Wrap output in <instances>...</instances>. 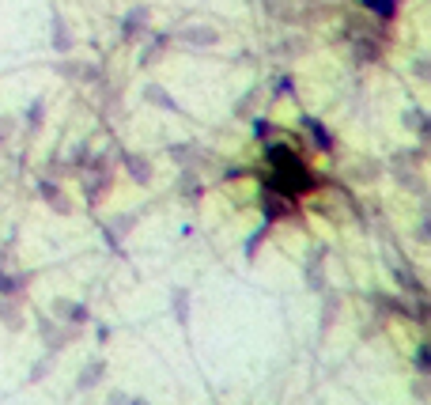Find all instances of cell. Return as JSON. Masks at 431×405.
<instances>
[{"instance_id": "8fae6325", "label": "cell", "mask_w": 431, "mask_h": 405, "mask_svg": "<svg viewBox=\"0 0 431 405\" xmlns=\"http://www.w3.org/2000/svg\"><path fill=\"white\" fill-rule=\"evenodd\" d=\"M53 31H57V39H53V42H57V50H64V46L72 42L69 34H64V23H61V20H53Z\"/></svg>"}, {"instance_id": "4fadbf2b", "label": "cell", "mask_w": 431, "mask_h": 405, "mask_svg": "<svg viewBox=\"0 0 431 405\" xmlns=\"http://www.w3.org/2000/svg\"><path fill=\"white\" fill-rule=\"evenodd\" d=\"M273 88H276V95H292V80H276Z\"/></svg>"}, {"instance_id": "277c9868", "label": "cell", "mask_w": 431, "mask_h": 405, "mask_svg": "<svg viewBox=\"0 0 431 405\" xmlns=\"http://www.w3.org/2000/svg\"><path fill=\"white\" fill-rule=\"evenodd\" d=\"M306 137H314V144H318V148H322V152H330V148H333V140H330V133H325V129H322V125H318V121H311V118H306Z\"/></svg>"}, {"instance_id": "5b68a950", "label": "cell", "mask_w": 431, "mask_h": 405, "mask_svg": "<svg viewBox=\"0 0 431 405\" xmlns=\"http://www.w3.org/2000/svg\"><path fill=\"white\" fill-rule=\"evenodd\" d=\"M265 212H269V220H280V216H284V212H292V205H288L284 197H280V201H276L273 193H265Z\"/></svg>"}, {"instance_id": "7c38bea8", "label": "cell", "mask_w": 431, "mask_h": 405, "mask_svg": "<svg viewBox=\"0 0 431 405\" xmlns=\"http://www.w3.org/2000/svg\"><path fill=\"white\" fill-rule=\"evenodd\" d=\"M174 310H178V322H185V291H174Z\"/></svg>"}, {"instance_id": "9c48e42d", "label": "cell", "mask_w": 431, "mask_h": 405, "mask_svg": "<svg viewBox=\"0 0 431 405\" xmlns=\"http://www.w3.org/2000/svg\"><path fill=\"white\" fill-rule=\"evenodd\" d=\"M185 42H197V46H212V42H216V31H209V27H201V31H190V34H185Z\"/></svg>"}, {"instance_id": "52a82bcc", "label": "cell", "mask_w": 431, "mask_h": 405, "mask_svg": "<svg viewBox=\"0 0 431 405\" xmlns=\"http://www.w3.org/2000/svg\"><path fill=\"white\" fill-rule=\"evenodd\" d=\"M99 379H102V364H91L87 371L80 375V390H91V386H95Z\"/></svg>"}, {"instance_id": "3957f363", "label": "cell", "mask_w": 431, "mask_h": 405, "mask_svg": "<svg viewBox=\"0 0 431 405\" xmlns=\"http://www.w3.org/2000/svg\"><path fill=\"white\" fill-rule=\"evenodd\" d=\"M125 167H129V174L136 178L140 186H148V178H152V171H148V163L140 156H125Z\"/></svg>"}, {"instance_id": "7a4b0ae2", "label": "cell", "mask_w": 431, "mask_h": 405, "mask_svg": "<svg viewBox=\"0 0 431 405\" xmlns=\"http://www.w3.org/2000/svg\"><path fill=\"white\" fill-rule=\"evenodd\" d=\"M363 8L374 15H382V20H393L397 15V0H363Z\"/></svg>"}, {"instance_id": "8992f818", "label": "cell", "mask_w": 431, "mask_h": 405, "mask_svg": "<svg viewBox=\"0 0 431 405\" xmlns=\"http://www.w3.org/2000/svg\"><path fill=\"white\" fill-rule=\"evenodd\" d=\"M144 20H148V12H144V8H136V12L129 15L125 23H121V31H125V39H136V31H140V23H144Z\"/></svg>"}, {"instance_id": "30bf717a", "label": "cell", "mask_w": 431, "mask_h": 405, "mask_svg": "<svg viewBox=\"0 0 431 405\" xmlns=\"http://www.w3.org/2000/svg\"><path fill=\"white\" fill-rule=\"evenodd\" d=\"M148 102H155V107H167V110H174V102L167 99V91H163V88H148Z\"/></svg>"}, {"instance_id": "6da1fadb", "label": "cell", "mask_w": 431, "mask_h": 405, "mask_svg": "<svg viewBox=\"0 0 431 405\" xmlns=\"http://www.w3.org/2000/svg\"><path fill=\"white\" fill-rule=\"evenodd\" d=\"M269 163L276 167V186L273 190H284V193H303L311 190L314 178L306 174V167L288 152V148H269Z\"/></svg>"}, {"instance_id": "ba28073f", "label": "cell", "mask_w": 431, "mask_h": 405, "mask_svg": "<svg viewBox=\"0 0 431 405\" xmlns=\"http://www.w3.org/2000/svg\"><path fill=\"white\" fill-rule=\"evenodd\" d=\"M57 315L72 318V322H83V318H87V310H83L80 303H57Z\"/></svg>"}]
</instances>
